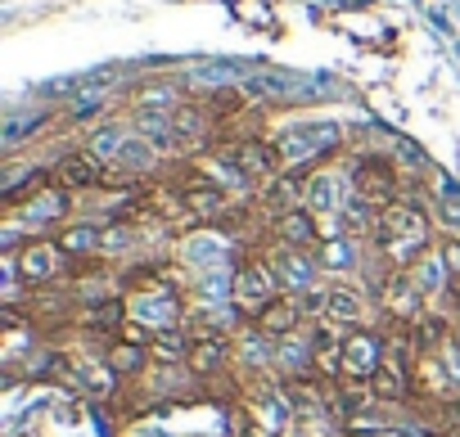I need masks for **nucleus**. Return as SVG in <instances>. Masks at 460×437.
Wrapping results in <instances>:
<instances>
[{
    "mask_svg": "<svg viewBox=\"0 0 460 437\" xmlns=\"http://www.w3.org/2000/svg\"><path fill=\"white\" fill-rule=\"evenodd\" d=\"M388 307L393 311H402V316H415V293H411V284L406 280H393V289H388Z\"/></svg>",
    "mask_w": 460,
    "mask_h": 437,
    "instance_id": "19",
    "label": "nucleus"
},
{
    "mask_svg": "<svg viewBox=\"0 0 460 437\" xmlns=\"http://www.w3.org/2000/svg\"><path fill=\"white\" fill-rule=\"evenodd\" d=\"M41 122H46L41 113H23V118H10V122H5V144H19V140H23L28 131H37Z\"/></svg>",
    "mask_w": 460,
    "mask_h": 437,
    "instance_id": "17",
    "label": "nucleus"
},
{
    "mask_svg": "<svg viewBox=\"0 0 460 437\" xmlns=\"http://www.w3.org/2000/svg\"><path fill=\"white\" fill-rule=\"evenodd\" d=\"M118 158H122L127 167H149V162H154V144H149V140H127Z\"/></svg>",
    "mask_w": 460,
    "mask_h": 437,
    "instance_id": "18",
    "label": "nucleus"
},
{
    "mask_svg": "<svg viewBox=\"0 0 460 437\" xmlns=\"http://www.w3.org/2000/svg\"><path fill=\"white\" fill-rule=\"evenodd\" d=\"M181 203H185L190 212L208 216V212H221V189H217V185H199V189H185Z\"/></svg>",
    "mask_w": 460,
    "mask_h": 437,
    "instance_id": "13",
    "label": "nucleus"
},
{
    "mask_svg": "<svg viewBox=\"0 0 460 437\" xmlns=\"http://www.w3.org/2000/svg\"><path fill=\"white\" fill-rule=\"evenodd\" d=\"M230 162H235L244 176H267L276 167V149L271 144H240V149H230Z\"/></svg>",
    "mask_w": 460,
    "mask_h": 437,
    "instance_id": "7",
    "label": "nucleus"
},
{
    "mask_svg": "<svg viewBox=\"0 0 460 437\" xmlns=\"http://www.w3.org/2000/svg\"><path fill=\"white\" fill-rule=\"evenodd\" d=\"M343 370H352V374L370 379V374L379 370V343H375L370 334H361V338H348V347H343Z\"/></svg>",
    "mask_w": 460,
    "mask_h": 437,
    "instance_id": "6",
    "label": "nucleus"
},
{
    "mask_svg": "<svg viewBox=\"0 0 460 437\" xmlns=\"http://www.w3.org/2000/svg\"><path fill=\"white\" fill-rule=\"evenodd\" d=\"M294 325H298V307L294 302H267L262 311H258V329L262 334H294Z\"/></svg>",
    "mask_w": 460,
    "mask_h": 437,
    "instance_id": "8",
    "label": "nucleus"
},
{
    "mask_svg": "<svg viewBox=\"0 0 460 437\" xmlns=\"http://www.w3.org/2000/svg\"><path fill=\"white\" fill-rule=\"evenodd\" d=\"M366 383H370V392H375V397H384V401H397V397L406 392V379H402V374H393V370H384V365H379Z\"/></svg>",
    "mask_w": 460,
    "mask_h": 437,
    "instance_id": "15",
    "label": "nucleus"
},
{
    "mask_svg": "<svg viewBox=\"0 0 460 437\" xmlns=\"http://www.w3.org/2000/svg\"><path fill=\"white\" fill-rule=\"evenodd\" d=\"M172 127H176V140H199L203 135V113H194V109H176L172 113Z\"/></svg>",
    "mask_w": 460,
    "mask_h": 437,
    "instance_id": "16",
    "label": "nucleus"
},
{
    "mask_svg": "<svg viewBox=\"0 0 460 437\" xmlns=\"http://www.w3.org/2000/svg\"><path fill=\"white\" fill-rule=\"evenodd\" d=\"M357 189H361L366 203L393 207V203H397V171H393L384 158H361V162H357Z\"/></svg>",
    "mask_w": 460,
    "mask_h": 437,
    "instance_id": "2",
    "label": "nucleus"
},
{
    "mask_svg": "<svg viewBox=\"0 0 460 437\" xmlns=\"http://www.w3.org/2000/svg\"><path fill=\"white\" fill-rule=\"evenodd\" d=\"M334 140H339L334 127H294V131H285L280 153H285V158H312V153H321V149L334 144Z\"/></svg>",
    "mask_w": 460,
    "mask_h": 437,
    "instance_id": "4",
    "label": "nucleus"
},
{
    "mask_svg": "<svg viewBox=\"0 0 460 437\" xmlns=\"http://www.w3.org/2000/svg\"><path fill=\"white\" fill-rule=\"evenodd\" d=\"M276 280H294V289H307L312 284V262L307 258H298V249H285V258H280V275Z\"/></svg>",
    "mask_w": 460,
    "mask_h": 437,
    "instance_id": "12",
    "label": "nucleus"
},
{
    "mask_svg": "<svg viewBox=\"0 0 460 437\" xmlns=\"http://www.w3.org/2000/svg\"><path fill=\"white\" fill-rule=\"evenodd\" d=\"M59 249H64L68 258H86V253L104 249V235H100V231H91V226H77V231H68V235L59 240Z\"/></svg>",
    "mask_w": 460,
    "mask_h": 437,
    "instance_id": "10",
    "label": "nucleus"
},
{
    "mask_svg": "<svg viewBox=\"0 0 460 437\" xmlns=\"http://www.w3.org/2000/svg\"><path fill=\"white\" fill-rule=\"evenodd\" d=\"M312 203H316V207H334V180H330V176L312 180Z\"/></svg>",
    "mask_w": 460,
    "mask_h": 437,
    "instance_id": "21",
    "label": "nucleus"
},
{
    "mask_svg": "<svg viewBox=\"0 0 460 437\" xmlns=\"http://www.w3.org/2000/svg\"><path fill=\"white\" fill-rule=\"evenodd\" d=\"M325 298H330V307H325V311H334V316H361V298H357V293L334 289V293H325Z\"/></svg>",
    "mask_w": 460,
    "mask_h": 437,
    "instance_id": "20",
    "label": "nucleus"
},
{
    "mask_svg": "<svg viewBox=\"0 0 460 437\" xmlns=\"http://www.w3.org/2000/svg\"><path fill=\"white\" fill-rule=\"evenodd\" d=\"M190 365H194L199 374L221 370V365H226V343H199V347L190 352Z\"/></svg>",
    "mask_w": 460,
    "mask_h": 437,
    "instance_id": "14",
    "label": "nucleus"
},
{
    "mask_svg": "<svg viewBox=\"0 0 460 437\" xmlns=\"http://www.w3.org/2000/svg\"><path fill=\"white\" fill-rule=\"evenodd\" d=\"M276 275L267 271V267H244L240 271V280H235V298H240V307H267V302H276L271 293H276Z\"/></svg>",
    "mask_w": 460,
    "mask_h": 437,
    "instance_id": "3",
    "label": "nucleus"
},
{
    "mask_svg": "<svg viewBox=\"0 0 460 437\" xmlns=\"http://www.w3.org/2000/svg\"><path fill=\"white\" fill-rule=\"evenodd\" d=\"M280 235H285L289 249H307V244L316 240V226H312V216H307V212H298V207L289 212V207H285V216H280Z\"/></svg>",
    "mask_w": 460,
    "mask_h": 437,
    "instance_id": "9",
    "label": "nucleus"
},
{
    "mask_svg": "<svg viewBox=\"0 0 460 437\" xmlns=\"http://www.w3.org/2000/svg\"><path fill=\"white\" fill-rule=\"evenodd\" d=\"M55 176H59V185H68V189H86V185H100V180H104V171H100V162H95L91 153L64 158Z\"/></svg>",
    "mask_w": 460,
    "mask_h": 437,
    "instance_id": "5",
    "label": "nucleus"
},
{
    "mask_svg": "<svg viewBox=\"0 0 460 437\" xmlns=\"http://www.w3.org/2000/svg\"><path fill=\"white\" fill-rule=\"evenodd\" d=\"M375 240H379V249H384L393 262L406 267V262H415V258L424 253V244H429V222H424L420 207L393 203V207H384V216H379Z\"/></svg>",
    "mask_w": 460,
    "mask_h": 437,
    "instance_id": "1",
    "label": "nucleus"
},
{
    "mask_svg": "<svg viewBox=\"0 0 460 437\" xmlns=\"http://www.w3.org/2000/svg\"><path fill=\"white\" fill-rule=\"evenodd\" d=\"M19 267H23L28 280H50V275H55V253H50V244H32Z\"/></svg>",
    "mask_w": 460,
    "mask_h": 437,
    "instance_id": "11",
    "label": "nucleus"
},
{
    "mask_svg": "<svg viewBox=\"0 0 460 437\" xmlns=\"http://www.w3.org/2000/svg\"><path fill=\"white\" fill-rule=\"evenodd\" d=\"M113 365H118V370H136V365H140V352H136V347H118V352H113Z\"/></svg>",
    "mask_w": 460,
    "mask_h": 437,
    "instance_id": "22",
    "label": "nucleus"
}]
</instances>
